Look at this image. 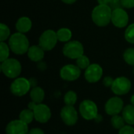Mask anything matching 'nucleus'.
<instances>
[{
    "label": "nucleus",
    "mask_w": 134,
    "mask_h": 134,
    "mask_svg": "<svg viewBox=\"0 0 134 134\" xmlns=\"http://www.w3.org/2000/svg\"><path fill=\"white\" fill-rule=\"evenodd\" d=\"M112 9L108 5H98L92 12V20L98 27H106L111 21Z\"/></svg>",
    "instance_id": "obj_1"
},
{
    "label": "nucleus",
    "mask_w": 134,
    "mask_h": 134,
    "mask_svg": "<svg viewBox=\"0 0 134 134\" xmlns=\"http://www.w3.org/2000/svg\"><path fill=\"white\" fill-rule=\"evenodd\" d=\"M9 46L10 50L17 55H23L27 53L29 49V41L26 35L20 32L13 34L9 38Z\"/></svg>",
    "instance_id": "obj_2"
},
{
    "label": "nucleus",
    "mask_w": 134,
    "mask_h": 134,
    "mask_svg": "<svg viewBox=\"0 0 134 134\" xmlns=\"http://www.w3.org/2000/svg\"><path fill=\"white\" fill-rule=\"evenodd\" d=\"M22 67L19 60L14 58H8L1 63V71L9 79H16L21 73Z\"/></svg>",
    "instance_id": "obj_3"
},
{
    "label": "nucleus",
    "mask_w": 134,
    "mask_h": 134,
    "mask_svg": "<svg viewBox=\"0 0 134 134\" xmlns=\"http://www.w3.org/2000/svg\"><path fill=\"white\" fill-rule=\"evenodd\" d=\"M81 116L86 120H94L98 115V108L96 103L91 100H84L79 108Z\"/></svg>",
    "instance_id": "obj_4"
},
{
    "label": "nucleus",
    "mask_w": 134,
    "mask_h": 134,
    "mask_svg": "<svg viewBox=\"0 0 134 134\" xmlns=\"http://www.w3.org/2000/svg\"><path fill=\"white\" fill-rule=\"evenodd\" d=\"M29 79L24 77H18L13 80L10 85V92L16 97H23L31 90Z\"/></svg>",
    "instance_id": "obj_5"
},
{
    "label": "nucleus",
    "mask_w": 134,
    "mask_h": 134,
    "mask_svg": "<svg viewBox=\"0 0 134 134\" xmlns=\"http://www.w3.org/2000/svg\"><path fill=\"white\" fill-rule=\"evenodd\" d=\"M63 53L70 59H78L84 53V47L79 41H69L63 47Z\"/></svg>",
    "instance_id": "obj_6"
},
{
    "label": "nucleus",
    "mask_w": 134,
    "mask_h": 134,
    "mask_svg": "<svg viewBox=\"0 0 134 134\" xmlns=\"http://www.w3.org/2000/svg\"><path fill=\"white\" fill-rule=\"evenodd\" d=\"M58 41L57 32L53 30H46L40 35L38 39V45L45 50L50 51L57 45Z\"/></svg>",
    "instance_id": "obj_7"
},
{
    "label": "nucleus",
    "mask_w": 134,
    "mask_h": 134,
    "mask_svg": "<svg viewBox=\"0 0 134 134\" xmlns=\"http://www.w3.org/2000/svg\"><path fill=\"white\" fill-rule=\"evenodd\" d=\"M132 87V83L130 80L124 76L118 77L115 79L114 82L111 87V91L116 96H123L127 94Z\"/></svg>",
    "instance_id": "obj_8"
},
{
    "label": "nucleus",
    "mask_w": 134,
    "mask_h": 134,
    "mask_svg": "<svg viewBox=\"0 0 134 134\" xmlns=\"http://www.w3.org/2000/svg\"><path fill=\"white\" fill-rule=\"evenodd\" d=\"M124 108V102L121 97L115 96L107 100L104 105V110L107 115L110 116L119 115Z\"/></svg>",
    "instance_id": "obj_9"
},
{
    "label": "nucleus",
    "mask_w": 134,
    "mask_h": 134,
    "mask_svg": "<svg viewBox=\"0 0 134 134\" xmlns=\"http://www.w3.org/2000/svg\"><path fill=\"white\" fill-rule=\"evenodd\" d=\"M60 115L63 122L68 126L75 125L79 120V115L74 106L65 105L61 108Z\"/></svg>",
    "instance_id": "obj_10"
},
{
    "label": "nucleus",
    "mask_w": 134,
    "mask_h": 134,
    "mask_svg": "<svg viewBox=\"0 0 134 134\" xmlns=\"http://www.w3.org/2000/svg\"><path fill=\"white\" fill-rule=\"evenodd\" d=\"M81 75V69L75 64H67L61 68L60 76L63 80L72 82L77 80Z\"/></svg>",
    "instance_id": "obj_11"
},
{
    "label": "nucleus",
    "mask_w": 134,
    "mask_h": 134,
    "mask_svg": "<svg viewBox=\"0 0 134 134\" xmlns=\"http://www.w3.org/2000/svg\"><path fill=\"white\" fill-rule=\"evenodd\" d=\"M35 115V119L40 123H46L51 118L52 113L50 108L44 104H36L32 110Z\"/></svg>",
    "instance_id": "obj_12"
},
{
    "label": "nucleus",
    "mask_w": 134,
    "mask_h": 134,
    "mask_svg": "<svg viewBox=\"0 0 134 134\" xmlns=\"http://www.w3.org/2000/svg\"><path fill=\"white\" fill-rule=\"evenodd\" d=\"M103 75V69L98 64H90L85 71V79L90 83H96L99 82Z\"/></svg>",
    "instance_id": "obj_13"
},
{
    "label": "nucleus",
    "mask_w": 134,
    "mask_h": 134,
    "mask_svg": "<svg viewBox=\"0 0 134 134\" xmlns=\"http://www.w3.org/2000/svg\"><path fill=\"white\" fill-rule=\"evenodd\" d=\"M111 22L116 27H125L129 23V15L123 8L113 9L111 14Z\"/></svg>",
    "instance_id": "obj_14"
},
{
    "label": "nucleus",
    "mask_w": 134,
    "mask_h": 134,
    "mask_svg": "<svg viewBox=\"0 0 134 134\" xmlns=\"http://www.w3.org/2000/svg\"><path fill=\"white\" fill-rule=\"evenodd\" d=\"M28 125L20 119L9 122L5 127V134H27Z\"/></svg>",
    "instance_id": "obj_15"
},
{
    "label": "nucleus",
    "mask_w": 134,
    "mask_h": 134,
    "mask_svg": "<svg viewBox=\"0 0 134 134\" xmlns=\"http://www.w3.org/2000/svg\"><path fill=\"white\" fill-rule=\"evenodd\" d=\"M45 55V50L38 45H34L29 47L27 51L28 58L34 62H40Z\"/></svg>",
    "instance_id": "obj_16"
},
{
    "label": "nucleus",
    "mask_w": 134,
    "mask_h": 134,
    "mask_svg": "<svg viewBox=\"0 0 134 134\" xmlns=\"http://www.w3.org/2000/svg\"><path fill=\"white\" fill-rule=\"evenodd\" d=\"M32 27V22L31 19L27 16L20 17L16 23V29L18 32L27 33L28 32Z\"/></svg>",
    "instance_id": "obj_17"
},
{
    "label": "nucleus",
    "mask_w": 134,
    "mask_h": 134,
    "mask_svg": "<svg viewBox=\"0 0 134 134\" xmlns=\"http://www.w3.org/2000/svg\"><path fill=\"white\" fill-rule=\"evenodd\" d=\"M30 98L36 104H42L45 99V91L39 86L33 87L30 90Z\"/></svg>",
    "instance_id": "obj_18"
},
{
    "label": "nucleus",
    "mask_w": 134,
    "mask_h": 134,
    "mask_svg": "<svg viewBox=\"0 0 134 134\" xmlns=\"http://www.w3.org/2000/svg\"><path fill=\"white\" fill-rule=\"evenodd\" d=\"M122 117L124 118L126 124L133 126L134 125V105L128 104L124 107L122 111Z\"/></svg>",
    "instance_id": "obj_19"
},
{
    "label": "nucleus",
    "mask_w": 134,
    "mask_h": 134,
    "mask_svg": "<svg viewBox=\"0 0 134 134\" xmlns=\"http://www.w3.org/2000/svg\"><path fill=\"white\" fill-rule=\"evenodd\" d=\"M57 35L58 41L63 42H68L71 38L72 33H71V31L70 29L66 28V27H63V28L59 29L57 31Z\"/></svg>",
    "instance_id": "obj_20"
},
{
    "label": "nucleus",
    "mask_w": 134,
    "mask_h": 134,
    "mask_svg": "<svg viewBox=\"0 0 134 134\" xmlns=\"http://www.w3.org/2000/svg\"><path fill=\"white\" fill-rule=\"evenodd\" d=\"M34 119H35L34 112L32 110H31L29 108L22 110L19 115V119L21 120L22 122H25L27 125L31 123Z\"/></svg>",
    "instance_id": "obj_21"
},
{
    "label": "nucleus",
    "mask_w": 134,
    "mask_h": 134,
    "mask_svg": "<svg viewBox=\"0 0 134 134\" xmlns=\"http://www.w3.org/2000/svg\"><path fill=\"white\" fill-rule=\"evenodd\" d=\"M77 99H78L77 93L73 90H69L64 94V102L65 105L74 106L75 104V103L77 102Z\"/></svg>",
    "instance_id": "obj_22"
},
{
    "label": "nucleus",
    "mask_w": 134,
    "mask_h": 134,
    "mask_svg": "<svg viewBox=\"0 0 134 134\" xmlns=\"http://www.w3.org/2000/svg\"><path fill=\"white\" fill-rule=\"evenodd\" d=\"M126 121L124 119V118L122 117V115H113L111 116V124L113 126V128H115V130H120L122 129L124 126H126Z\"/></svg>",
    "instance_id": "obj_23"
},
{
    "label": "nucleus",
    "mask_w": 134,
    "mask_h": 134,
    "mask_svg": "<svg viewBox=\"0 0 134 134\" xmlns=\"http://www.w3.org/2000/svg\"><path fill=\"white\" fill-rule=\"evenodd\" d=\"M0 61L1 63L7 60L9 57V46L4 42H0Z\"/></svg>",
    "instance_id": "obj_24"
},
{
    "label": "nucleus",
    "mask_w": 134,
    "mask_h": 134,
    "mask_svg": "<svg viewBox=\"0 0 134 134\" xmlns=\"http://www.w3.org/2000/svg\"><path fill=\"white\" fill-rule=\"evenodd\" d=\"M123 59L129 65L134 66V48H129L125 50Z\"/></svg>",
    "instance_id": "obj_25"
},
{
    "label": "nucleus",
    "mask_w": 134,
    "mask_h": 134,
    "mask_svg": "<svg viewBox=\"0 0 134 134\" xmlns=\"http://www.w3.org/2000/svg\"><path fill=\"white\" fill-rule=\"evenodd\" d=\"M10 36H11L10 30H9V27L5 24L1 23L0 24V41L4 42L6 39L9 38Z\"/></svg>",
    "instance_id": "obj_26"
},
{
    "label": "nucleus",
    "mask_w": 134,
    "mask_h": 134,
    "mask_svg": "<svg viewBox=\"0 0 134 134\" xmlns=\"http://www.w3.org/2000/svg\"><path fill=\"white\" fill-rule=\"evenodd\" d=\"M76 65L82 70V69H86L90 65V61L88 57L85 56L84 54L81 57H79L78 59H76Z\"/></svg>",
    "instance_id": "obj_27"
},
{
    "label": "nucleus",
    "mask_w": 134,
    "mask_h": 134,
    "mask_svg": "<svg viewBox=\"0 0 134 134\" xmlns=\"http://www.w3.org/2000/svg\"><path fill=\"white\" fill-rule=\"evenodd\" d=\"M125 39L130 42L134 44V23L127 27L125 31Z\"/></svg>",
    "instance_id": "obj_28"
},
{
    "label": "nucleus",
    "mask_w": 134,
    "mask_h": 134,
    "mask_svg": "<svg viewBox=\"0 0 134 134\" xmlns=\"http://www.w3.org/2000/svg\"><path fill=\"white\" fill-rule=\"evenodd\" d=\"M119 134H134V128L127 124L119 130Z\"/></svg>",
    "instance_id": "obj_29"
},
{
    "label": "nucleus",
    "mask_w": 134,
    "mask_h": 134,
    "mask_svg": "<svg viewBox=\"0 0 134 134\" xmlns=\"http://www.w3.org/2000/svg\"><path fill=\"white\" fill-rule=\"evenodd\" d=\"M108 5L112 10L118 8H123L121 4V0H108Z\"/></svg>",
    "instance_id": "obj_30"
},
{
    "label": "nucleus",
    "mask_w": 134,
    "mask_h": 134,
    "mask_svg": "<svg viewBox=\"0 0 134 134\" xmlns=\"http://www.w3.org/2000/svg\"><path fill=\"white\" fill-rule=\"evenodd\" d=\"M121 4L123 8L130 9L134 7V0H121Z\"/></svg>",
    "instance_id": "obj_31"
},
{
    "label": "nucleus",
    "mask_w": 134,
    "mask_h": 134,
    "mask_svg": "<svg viewBox=\"0 0 134 134\" xmlns=\"http://www.w3.org/2000/svg\"><path fill=\"white\" fill-rule=\"evenodd\" d=\"M114 80L112 77L111 76H106L104 77V80H103V84L105 87H111L113 82H114Z\"/></svg>",
    "instance_id": "obj_32"
},
{
    "label": "nucleus",
    "mask_w": 134,
    "mask_h": 134,
    "mask_svg": "<svg viewBox=\"0 0 134 134\" xmlns=\"http://www.w3.org/2000/svg\"><path fill=\"white\" fill-rule=\"evenodd\" d=\"M27 134H45V133L42 129L35 127V128H32L31 130H30Z\"/></svg>",
    "instance_id": "obj_33"
},
{
    "label": "nucleus",
    "mask_w": 134,
    "mask_h": 134,
    "mask_svg": "<svg viewBox=\"0 0 134 134\" xmlns=\"http://www.w3.org/2000/svg\"><path fill=\"white\" fill-rule=\"evenodd\" d=\"M38 68L40 69V70H42V71H43V70H45L46 68V64L44 63V62H39V64H38Z\"/></svg>",
    "instance_id": "obj_34"
},
{
    "label": "nucleus",
    "mask_w": 134,
    "mask_h": 134,
    "mask_svg": "<svg viewBox=\"0 0 134 134\" xmlns=\"http://www.w3.org/2000/svg\"><path fill=\"white\" fill-rule=\"evenodd\" d=\"M29 81H30V83H31V87L33 88V87H35V86H36V80L34 79V78H32V79H29Z\"/></svg>",
    "instance_id": "obj_35"
},
{
    "label": "nucleus",
    "mask_w": 134,
    "mask_h": 134,
    "mask_svg": "<svg viewBox=\"0 0 134 134\" xmlns=\"http://www.w3.org/2000/svg\"><path fill=\"white\" fill-rule=\"evenodd\" d=\"M97 122H101L102 121H103V117H102V115H97V116L96 117V119H94Z\"/></svg>",
    "instance_id": "obj_36"
},
{
    "label": "nucleus",
    "mask_w": 134,
    "mask_h": 134,
    "mask_svg": "<svg viewBox=\"0 0 134 134\" xmlns=\"http://www.w3.org/2000/svg\"><path fill=\"white\" fill-rule=\"evenodd\" d=\"M99 5H108V0H97Z\"/></svg>",
    "instance_id": "obj_37"
},
{
    "label": "nucleus",
    "mask_w": 134,
    "mask_h": 134,
    "mask_svg": "<svg viewBox=\"0 0 134 134\" xmlns=\"http://www.w3.org/2000/svg\"><path fill=\"white\" fill-rule=\"evenodd\" d=\"M63 2L66 3V4H73L75 3L77 0H61Z\"/></svg>",
    "instance_id": "obj_38"
},
{
    "label": "nucleus",
    "mask_w": 134,
    "mask_h": 134,
    "mask_svg": "<svg viewBox=\"0 0 134 134\" xmlns=\"http://www.w3.org/2000/svg\"><path fill=\"white\" fill-rule=\"evenodd\" d=\"M130 102H131V104L134 105V94L131 97V99H130Z\"/></svg>",
    "instance_id": "obj_39"
},
{
    "label": "nucleus",
    "mask_w": 134,
    "mask_h": 134,
    "mask_svg": "<svg viewBox=\"0 0 134 134\" xmlns=\"http://www.w3.org/2000/svg\"><path fill=\"white\" fill-rule=\"evenodd\" d=\"M133 74H134V66H133Z\"/></svg>",
    "instance_id": "obj_40"
}]
</instances>
